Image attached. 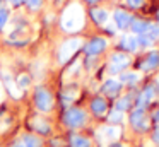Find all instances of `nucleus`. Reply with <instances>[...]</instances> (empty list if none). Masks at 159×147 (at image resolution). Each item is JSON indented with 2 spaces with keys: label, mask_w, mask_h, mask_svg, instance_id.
Instances as JSON below:
<instances>
[{
  "label": "nucleus",
  "mask_w": 159,
  "mask_h": 147,
  "mask_svg": "<svg viewBox=\"0 0 159 147\" xmlns=\"http://www.w3.org/2000/svg\"><path fill=\"white\" fill-rule=\"evenodd\" d=\"M84 26V10L79 3H70L62 14V27L67 33L80 31Z\"/></svg>",
  "instance_id": "1"
},
{
  "label": "nucleus",
  "mask_w": 159,
  "mask_h": 147,
  "mask_svg": "<svg viewBox=\"0 0 159 147\" xmlns=\"http://www.w3.org/2000/svg\"><path fill=\"white\" fill-rule=\"evenodd\" d=\"M80 48H82V39H79V38H72V39L63 41L58 48V62L60 63H67Z\"/></svg>",
  "instance_id": "2"
},
{
  "label": "nucleus",
  "mask_w": 159,
  "mask_h": 147,
  "mask_svg": "<svg viewBox=\"0 0 159 147\" xmlns=\"http://www.w3.org/2000/svg\"><path fill=\"white\" fill-rule=\"evenodd\" d=\"M86 120L87 116L80 108H70L63 115V122H65V125L69 128H79V126H82L86 123Z\"/></svg>",
  "instance_id": "3"
},
{
  "label": "nucleus",
  "mask_w": 159,
  "mask_h": 147,
  "mask_svg": "<svg viewBox=\"0 0 159 147\" xmlns=\"http://www.w3.org/2000/svg\"><path fill=\"white\" fill-rule=\"evenodd\" d=\"M34 103H36V108H38L39 111H43V113L50 111V109L53 108L52 92H50L48 89H45V87H38L36 92H34Z\"/></svg>",
  "instance_id": "4"
},
{
  "label": "nucleus",
  "mask_w": 159,
  "mask_h": 147,
  "mask_svg": "<svg viewBox=\"0 0 159 147\" xmlns=\"http://www.w3.org/2000/svg\"><path fill=\"white\" fill-rule=\"evenodd\" d=\"M130 65V57L127 53H113L110 58V74H121Z\"/></svg>",
  "instance_id": "5"
},
{
  "label": "nucleus",
  "mask_w": 159,
  "mask_h": 147,
  "mask_svg": "<svg viewBox=\"0 0 159 147\" xmlns=\"http://www.w3.org/2000/svg\"><path fill=\"white\" fill-rule=\"evenodd\" d=\"M106 46H108L106 38L98 36V38H93L91 41H87L86 46H84V51H86L87 57H96V55L103 53V51L106 50Z\"/></svg>",
  "instance_id": "6"
},
{
  "label": "nucleus",
  "mask_w": 159,
  "mask_h": 147,
  "mask_svg": "<svg viewBox=\"0 0 159 147\" xmlns=\"http://www.w3.org/2000/svg\"><path fill=\"white\" fill-rule=\"evenodd\" d=\"M137 39H139V46H151V44H154L159 39V24H149L145 33L137 36Z\"/></svg>",
  "instance_id": "7"
},
{
  "label": "nucleus",
  "mask_w": 159,
  "mask_h": 147,
  "mask_svg": "<svg viewBox=\"0 0 159 147\" xmlns=\"http://www.w3.org/2000/svg\"><path fill=\"white\" fill-rule=\"evenodd\" d=\"M113 21H115V24H116L118 29L127 31V29H130V24H132V21H134V17H132V14L128 12V10L116 9L113 12Z\"/></svg>",
  "instance_id": "8"
},
{
  "label": "nucleus",
  "mask_w": 159,
  "mask_h": 147,
  "mask_svg": "<svg viewBox=\"0 0 159 147\" xmlns=\"http://www.w3.org/2000/svg\"><path fill=\"white\" fill-rule=\"evenodd\" d=\"M130 123H132V126H134L137 132H144V130H147L149 120H147V116H145L144 109H142V108L134 109L132 115H130Z\"/></svg>",
  "instance_id": "9"
},
{
  "label": "nucleus",
  "mask_w": 159,
  "mask_h": 147,
  "mask_svg": "<svg viewBox=\"0 0 159 147\" xmlns=\"http://www.w3.org/2000/svg\"><path fill=\"white\" fill-rule=\"evenodd\" d=\"M156 96H157V91H156L154 85H147L145 89H142L140 94H139V98H137V108L144 109L145 106H149L152 101H154Z\"/></svg>",
  "instance_id": "10"
},
{
  "label": "nucleus",
  "mask_w": 159,
  "mask_h": 147,
  "mask_svg": "<svg viewBox=\"0 0 159 147\" xmlns=\"http://www.w3.org/2000/svg\"><path fill=\"white\" fill-rule=\"evenodd\" d=\"M98 137H99L101 142H115V140H118V137H120V128L118 126H103V128H99V132H98Z\"/></svg>",
  "instance_id": "11"
},
{
  "label": "nucleus",
  "mask_w": 159,
  "mask_h": 147,
  "mask_svg": "<svg viewBox=\"0 0 159 147\" xmlns=\"http://www.w3.org/2000/svg\"><path fill=\"white\" fill-rule=\"evenodd\" d=\"M159 67V51H151L144 57L140 63V70L142 72H151V70H156Z\"/></svg>",
  "instance_id": "12"
},
{
  "label": "nucleus",
  "mask_w": 159,
  "mask_h": 147,
  "mask_svg": "<svg viewBox=\"0 0 159 147\" xmlns=\"http://www.w3.org/2000/svg\"><path fill=\"white\" fill-rule=\"evenodd\" d=\"M2 80H4L5 89H7L9 92H11V96H12V98H16V99H19V98H21V89L17 87V82H14V80H12V77L7 74V72H2Z\"/></svg>",
  "instance_id": "13"
},
{
  "label": "nucleus",
  "mask_w": 159,
  "mask_h": 147,
  "mask_svg": "<svg viewBox=\"0 0 159 147\" xmlns=\"http://www.w3.org/2000/svg\"><path fill=\"white\" fill-rule=\"evenodd\" d=\"M29 126H31L34 132L41 133V135H48V133H50V125H48V122H46V120H43V118H39V116L31 118Z\"/></svg>",
  "instance_id": "14"
},
{
  "label": "nucleus",
  "mask_w": 159,
  "mask_h": 147,
  "mask_svg": "<svg viewBox=\"0 0 159 147\" xmlns=\"http://www.w3.org/2000/svg\"><path fill=\"white\" fill-rule=\"evenodd\" d=\"M91 111L96 116H103L108 111V103L104 101V98H94L91 101Z\"/></svg>",
  "instance_id": "15"
},
{
  "label": "nucleus",
  "mask_w": 159,
  "mask_h": 147,
  "mask_svg": "<svg viewBox=\"0 0 159 147\" xmlns=\"http://www.w3.org/2000/svg\"><path fill=\"white\" fill-rule=\"evenodd\" d=\"M120 48H121V50H125V51H128V53L137 51V48H139L137 36H123L120 39Z\"/></svg>",
  "instance_id": "16"
},
{
  "label": "nucleus",
  "mask_w": 159,
  "mask_h": 147,
  "mask_svg": "<svg viewBox=\"0 0 159 147\" xmlns=\"http://www.w3.org/2000/svg\"><path fill=\"white\" fill-rule=\"evenodd\" d=\"M120 89H121V82L113 80V79H110V80H106V82L103 84V92H104L106 96H110V98H115V96H118Z\"/></svg>",
  "instance_id": "17"
},
{
  "label": "nucleus",
  "mask_w": 159,
  "mask_h": 147,
  "mask_svg": "<svg viewBox=\"0 0 159 147\" xmlns=\"http://www.w3.org/2000/svg\"><path fill=\"white\" fill-rule=\"evenodd\" d=\"M91 19H93L96 24L103 26V24L108 22L110 14H108V10H104V9H91Z\"/></svg>",
  "instance_id": "18"
},
{
  "label": "nucleus",
  "mask_w": 159,
  "mask_h": 147,
  "mask_svg": "<svg viewBox=\"0 0 159 147\" xmlns=\"http://www.w3.org/2000/svg\"><path fill=\"white\" fill-rule=\"evenodd\" d=\"M149 24L151 22H147L145 19H134L132 24H130V31L134 34H137V36H140L142 33H145V29L149 27Z\"/></svg>",
  "instance_id": "19"
},
{
  "label": "nucleus",
  "mask_w": 159,
  "mask_h": 147,
  "mask_svg": "<svg viewBox=\"0 0 159 147\" xmlns=\"http://www.w3.org/2000/svg\"><path fill=\"white\" fill-rule=\"evenodd\" d=\"M139 80H140V74L137 72H121L120 75V82L127 85H135Z\"/></svg>",
  "instance_id": "20"
},
{
  "label": "nucleus",
  "mask_w": 159,
  "mask_h": 147,
  "mask_svg": "<svg viewBox=\"0 0 159 147\" xmlns=\"http://www.w3.org/2000/svg\"><path fill=\"white\" fill-rule=\"evenodd\" d=\"M70 147H91V140L82 135H72L70 137Z\"/></svg>",
  "instance_id": "21"
},
{
  "label": "nucleus",
  "mask_w": 159,
  "mask_h": 147,
  "mask_svg": "<svg viewBox=\"0 0 159 147\" xmlns=\"http://www.w3.org/2000/svg\"><path fill=\"white\" fill-rule=\"evenodd\" d=\"M130 106H132V96H123V98H120L116 101V108L115 109H118V111H127V109H130Z\"/></svg>",
  "instance_id": "22"
},
{
  "label": "nucleus",
  "mask_w": 159,
  "mask_h": 147,
  "mask_svg": "<svg viewBox=\"0 0 159 147\" xmlns=\"http://www.w3.org/2000/svg\"><path fill=\"white\" fill-rule=\"evenodd\" d=\"M22 144H24V147H41V140L34 135H29V133L22 137Z\"/></svg>",
  "instance_id": "23"
},
{
  "label": "nucleus",
  "mask_w": 159,
  "mask_h": 147,
  "mask_svg": "<svg viewBox=\"0 0 159 147\" xmlns=\"http://www.w3.org/2000/svg\"><path fill=\"white\" fill-rule=\"evenodd\" d=\"M75 98H77V89H72V91L69 89V91H65V92L62 94V99H63V103H72Z\"/></svg>",
  "instance_id": "24"
},
{
  "label": "nucleus",
  "mask_w": 159,
  "mask_h": 147,
  "mask_svg": "<svg viewBox=\"0 0 159 147\" xmlns=\"http://www.w3.org/2000/svg\"><path fill=\"white\" fill-rule=\"evenodd\" d=\"M108 120H110L111 123H120L121 120H123V113L118 111V109H113V111L110 113V116H108Z\"/></svg>",
  "instance_id": "25"
},
{
  "label": "nucleus",
  "mask_w": 159,
  "mask_h": 147,
  "mask_svg": "<svg viewBox=\"0 0 159 147\" xmlns=\"http://www.w3.org/2000/svg\"><path fill=\"white\" fill-rule=\"evenodd\" d=\"M7 21H9V12H7V9H0V31L5 27Z\"/></svg>",
  "instance_id": "26"
},
{
  "label": "nucleus",
  "mask_w": 159,
  "mask_h": 147,
  "mask_svg": "<svg viewBox=\"0 0 159 147\" xmlns=\"http://www.w3.org/2000/svg\"><path fill=\"white\" fill-rule=\"evenodd\" d=\"M16 82H17V87L19 89H24V87H28V84H29V77L26 74H22V75H19V77H17V80H16Z\"/></svg>",
  "instance_id": "27"
},
{
  "label": "nucleus",
  "mask_w": 159,
  "mask_h": 147,
  "mask_svg": "<svg viewBox=\"0 0 159 147\" xmlns=\"http://www.w3.org/2000/svg\"><path fill=\"white\" fill-rule=\"evenodd\" d=\"M41 2L43 0H26V5H28L31 10H36V9L41 7Z\"/></svg>",
  "instance_id": "28"
},
{
  "label": "nucleus",
  "mask_w": 159,
  "mask_h": 147,
  "mask_svg": "<svg viewBox=\"0 0 159 147\" xmlns=\"http://www.w3.org/2000/svg\"><path fill=\"white\" fill-rule=\"evenodd\" d=\"M125 2H127V5L132 7V9H139V7H142L144 0H125Z\"/></svg>",
  "instance_id": "29"
},
{
  "label": "nucleus",
  "mask_w": 159,
  "mask_h": 147,
  "mask_svg": "<svg viewBox=\"0 0 159 147\" xmlns=\"http://www.w3.org/2000/svg\"><path fill=\"white\" fill-rule=\"evenodd\" d=\"M152 140H154V144H159V126L154 130V133H152Z\"/></svg>",
  "instance_id": "30"
},
{
  "label": "nucleus",
  "mask_w": 159,
  "mask_h": 147,
  "mask_svg": "<svg viewBox=\"0 0 159 147\" xmlns=\"http://www.w3.org/2000/svg\"><path fill=\"white\" fill-rule=\"evenodd\" d=\"M9 2H11L12 5H16V7H17V5H21V3H22V0H9Z\"/></svg>",
  "instance_id": "31"
},
{
  "label": "nucleus",
  "mask_w": 159,
  "mask_h": 147,
  "mask_svg": "<svg viewBox=\"0 0 159 147\" xmlns=\"http://www.w3.org/2000/svg\"><path fill=\"white\" fill-rule=\"evenodd\" d=\"M154 120H156V122H157V123H159V109H157V111H156V113H154Z\"/></svg>",
  "instance_id": "32"
},
{
  "label": "nucleus",
  "mask_w": 159,
  "mask_h": 147,
  "mask_svg": "<svg viewBox=\"0 0 159 147\" xmlns=\"http://www.w3.org/2000/svg\"><path fill=\"white\" fill-rule=\"evenodd\" d=\"M84 2H87V3H96V2H99V0H84Z\"/></svg>",
  "instance_id": "33"
},
{
  "label": "nucleus",
  "mask_w": 159,
  "mask_h": 147,
  "mask_svg": "<svg viewBox=\"0 0 159 147\" xmlns=\"http://www.w3.org/2000/svg\"><path fill=\"white\" fill-rule=\"evenodd\" d=\"M11 147H24V144H14V145H11Z\"/></svg>",
  "instance_id": "34"
},
{
  "label": "nucleus",
  "mask_w": 159,
  "mask_h": 147,
  "mask_svg": "<svg viewBox=\"0 0 159 147\" xmlns=\"http://www.w3.org/2000/svg\"><path fill=\"white\" fill-rule=\"evenodd\" d=\"M110 147H123V145H121V144H111Z\"/></svg>",
  "instance_id": "35"
}]
</instances>
